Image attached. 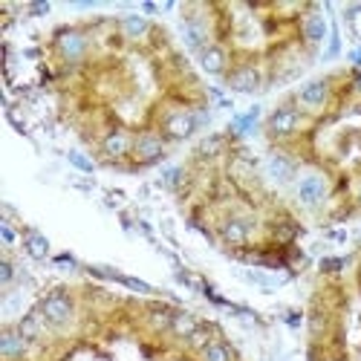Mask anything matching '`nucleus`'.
<instances>
[{"label": "nucleus", "mask_w": 361, "mask_h": 361, "mask_svg": "<svg viewBox=\"0 0 361 361\" xmlns=\"http://www.w3.org/2000/svg\"><path fill=\"white\" fill-rule=\"evenodd\" d=\"M197 130H200V118H197L194 110L176 107V110H168V113L162 116V136L171 139V142H185V139H191Z\"/></svg>", "instance_id": "obj_5"}, {"label": "nucleus", "mask_w": 361, "mask_h": 361, "mask_svg": "<svg viewBox=\"0 0 361 361\" xmlns=\"http://www.w3.org/2000/svg\"><path fill=\"white\" fill-rule=\"evenodd\" d=\"M52 47H55L58 58H61L64 64H70V67L81 64L84 58H87V52H90L87 35L81 32V29H75V26H61V29H58Z\"/></svg>", "instance_id": "obj_2"}, {"label": "nucleus", "mask_w": 361, "mask_h": 361, "mask_svg": "<svg viewBox=\"0 0 361 361\" xmlns=\"http://www.w3.org/2000/svg\"><path fill=\"white\" fill-rule=\"evenodd\" d=\"M122 32L130 38V41H139V38H145L147 32H150V23L142 18V15H128V18H122Z\"/></svg>", "instance_id": "obj_19"}, {"label": "nucleus", "mask_w": 361, "mask_h": 361, "mask_svg": "<svg viewBox=\"0 0 361 361\" xmlns=\"http://www.w3.org/2000/svg\"><path fill=\"white\" fill-rule=\"evenodd\" d=\"M185 179H188V171H185L183 165H168V168L162 171V185L171 188V191H179V188H183Z\"/></svg>", "instance_id": "obj_22"}, {"label": "nucleus", "mask_w": 361, "mask_h": 361, "mask_svg": "<svg viewBox=\"0 0 361 361\" xmlns=\"http://www.w3.org/2000/svg\"><path fill=\"white\" fill-rule=\"evenodd\" d=\"M298 234H300V226L292 223V220H281V223L275 226V240H278V243H292Z\"/></svg>", "instance_id": "obj_26"}, {"label": "nucleus", "mask_w": 361, "mask_h": 361, "mask_svg": "<svg viewBox=\"0 0 361 361\" xmlns=\"http://www.w3.org/2000/svg\"><path fill=\"white\" fill-rule=\"evenodd\" d=\"M197 58H200V67H202L208 75H223V78H226V73L231 70V67H228V52H226V47H220V44H208Z\"/></svg>", "instance_id": "obj_11"}, {"label": "nucleus", "mask_w": 361, "mask_h": 361, "mask_svg": "<svg viewBox=\"0 0 361 361\" xmlns=\"http://www.w3.org/2000/svg\"><path fill=\"white\" fill-rule=\"evenodd\" d=\"M226 139L223 136H205L200 145H197V150H194V154L200 157V159H214V157H220L223 154V145Z\"/></svg>", "instance_id": "obj_21"}, {"label": "nucleus", "mask_w": 361, "mask_h": 361, "mask_svg": "<svg viewBox=\"0 0 361 361\" xmlns=\"http://www.w3.org/2000/svg\"><path fill=\"white\" fill-rule=\"evenodd\" d=\"M99 150H102V157L110 159V162H122L133 154V136L125 130V128H116L110 130L102 142H99Z\"/></svg>", "instance_id": "obj_10"}, {"label": "nucleus", "mask_w": 361, "mask_h": 361, "mask_svg": "<svg viewBox=\"0 0 361 361\" xmlns=\"http://www.w3.org/2000/svg\"><path fill=\"white\" fill-rule=\"evenodd\" d=\"M326 18L318 12V9H310L304 15V20H300V32H304V41L307 44H321L326 38Z\"/></svg>", "instance_id": "obj_15"}, {"label": "nucleus", "mask_w": 361, "mask_h": 361, "mask_svg": "<svg viewBox=\"0 0 361 361\" xmlns=\"http://www.w3.org/2000/svg\"><path fill=\"white\" fill-rule=\"evenodd\" d=\"M171 321H173V310H168V307H154L147 312L150 329H168L171 333Z\"/></svg>", "instance_id": "obj_23"}, {"label": "nucleus", "mask_w": 361, "mask_h": 361, "mask_svg": "<svg viewBox=\"0 0 361 361\" xmlns=\"http://www.w3.org/2000/svg\"><path fill=\"white\" fill-rule=\"evenodd\" d=\"M55 263H58V266H70V269L75 266V260H73L70 255H61V257H55Z\"/></svg>", "instance_id": "obj_33"}, {"label": "nucleus", "mask_w": 361, "mask_h": 361, "mask_svg": "<svg viewBox=\"0 0 361 361\" xmlns=\"http://www.w3.org/2000/svg\"><path fill=\"white\" fill-rule=\"evenodd\" d=\"M329 194V183H326V176L318 173V171H307V173H300L295 179V197L300 205H307V208H318Z\"/></svg>", "instance_id": "obj_6"}, {"label": "nucleus", "mask_w": 361, "mask_h": 361, "mask_svg": "<svg viewBox=\"0 0 361 361\" xmlns=\"http://www.w3.org/2000/svg\"><path fill=\"white\" fill-rule=\"evenodd\" d=\"M217 231H220V240H223L226 246L243 249V246L252 243V237H255V223L249 217H243V214H231V217H226L220 223Z\"/></svg>", "instance_id": "obj_8"}, {"label": "nucleus", "mask_w": 361, "mask_h": 361, "mask_svg": "<svg viewBox=\"0 0 361 361\" xmlns=\"http://www.w3.org/2000/svg\"><path fill=\"white\" fill-rule=\"evenodd\" d=\"M300 125H304V110H300L295 104V99H292V102L278 104L272 113H269L266 133L272 136V139H289V136H295L300 130Z\"/></svg>", "instance_id": "obj_1"}, {"label": "nucleus", "mask_w": 361, "mask_h": 361, "mask_svg": "<svg viewBox=\"0 0 361 361\" xmlns=\"http://www.w3.org/2000/svg\"><path fill=\"white\" fill-rule=\"evenodd\" d=\"M255 128H257V107L249 110V113H243V116H237L234 122H231V133H234V136H246V133H252Z\"/></svg>", "instance_id": "obj_24"}, {"label": "nucleus", "mask_w": 361, "mask_h": 361, "mask_svg": "<svg viewBox=\"0 0 361 361\" xmlns=\"http://www.w3.org/2000/svg\"><path fill=\"white\" fill-rule=\"evenodd\" d=\"M197 326H200V321L191 312L179 310V312H173V321H171V336L179 338V341H188L197 333Z\"/></svg>", "instance_id": "obj_17"}, {"label": "nucleus", "mask_w": 361, "mask_h": 361, "mask_svg": "<svg viewBox=\"0 0 361 361\" xmlns=\"http://www.w3.org/2000/svg\"><path fill=\"white\" fill-rule=\"evenodd\" d=\"M41 315L47 318L49 326H67L75 315V300L64 292V289H52L41 298V304H38Z\"/></svg>", "instance_id": "obj_3"}, {"label": "nucleus", "mask_w": 361, "mask_h": 361, "mask_svg": "<svg viewBox=\"0 0 361 361\" xmlns=\"http://www.w3.org/2000/svg\"><path fill=\"white\" fill-rule=\"evenodd\" d=\"M344 266V260L341 257H326V260H321V272H338V269Z\"/></svg>", "instance_id": "obj_32"}, {"label": "nucleus", "mask_w": 361, "mask_h": 361, "mask_svg": "<svg viewBox=\"0 0 361 361\" xmlns=\"http://www.w3.org/2000/svg\"><path fill=\"white\" fill-rule=\"evenodd\" d=\"M200 361H234V350L226 341L214 338L205 350H200Z\"/></svg>", "instance_id": "obj_20"}, {"label": "nucleus", "mask_w": 361, "mask_h": 361, "mask_svg": "<svg viewBox=\"0 0 361 361\" xmlns=\"http://www.w3.org/2000/svg\"><path fill=\"white\" fill-rule=\"evenodd\" d=\"M23 249H26V255L32 257V260H47L49 257V240L41 234V231H29L26 237H23Z\"/></svg>", "instance_id": "obj_18"}, {"label": "nucleus", "mask_w": 361, "mask_h": 361, "mask_svg": "<svg viewBox=\"0 0 361 361\" xmlns=\"http://www.w3.org/2000/svg\"><path fill=\"white\" fill-rule=\"evenodd\" d=\"M266 168H269V176H272L278 185H286V183H292V179H298V162L286 154H272Z\"/></svg>", "instance_id": "obj_14"}, {"label": "nucleus", "mask_w": 361, "mask_h": 361, "mask_svg": "<svg viewBox=\"0 0 361 361\" xmlns=\"http://www.w3.org/2000/svg\"><path fill=\"white\" fill-rule=\"evenodd\" d=\"M358 200H361V188H358Z\"/></svg>", "instance_id": "obj_36"}, {"label": "nucleus", "mask_w": 361, "mask_h": 361, "mask_svg": "<svg viewBox=\"0 0 361 361\" xmlns=\"http://www.w3.org/2000/svg\"><path fill=\"white\" fill-rule=\"evenodd\" d=\"M350 61H353V64H361V49H353V52H350Z\"/></svg>", "instance_id": "obj_35"}, {"label": "nucleus", "mask_w": 361, "mask_h": 361, "mask_svg": "<svg viewBox=\"0 0 361 361\" xmlns=\"http://www.w3.org/2000/svg\"><path fill=\"white\" fill-rule=\"evenodd\" d=\"M12 281H15V263L4 257L0 260V286H12Z\"/></svg>", "instance_id": "obj_28"}, {"label": "nucleus", "mask_w": 361, "mask_h": 361, "mask_svg": "<svg viewBox=\"0 0 361 361\" xmlns=\"http://www.w3.org/2000/svg\"><path fill=\"white\" fill-rule=\"evenodd\" d=\"M165 150H168V139L157 130H142L133 136V154L130 159L136 165H157L165 159Z\"/></svg>", "instance_id": "obj_4"}, {"label": "nucleus", "mask_w": 361, "mask_h": 361, "mask_svg": "<svg viewBox=\"0 0 361 361\" xmlns=\"http://www.w3.org/2000/svg\"><path fill=\"white\" fill-rule=\"evenodd\" d=\"M353 90H355V93L361 96V70H358V73L353 75Z\"/></svg>", "instance_id": "obj_34"}, {"label": "nucleus", "mask_w": 361, "mask_h": 361, "mask_svg": "<svg viewBox=\"0 0 361 361\" xmlns=\"http://www.w3.org/2000/svg\"><path fill=\"white\" fill-rule=\"evenodd\" d=\"M183 38H185V47H188L191 52L200 55V52L208 47V23L185 12V20H183Z\"/></svg>", "instance_id": "obj_12"}, {"label": "nucleus", "mask_w": 361, "mask_h": 361, "mask_svg": "<svg viewBox=\"0 0 361 361\" xmlns=\"http://www.w3.org/2000/svg\"><path fill=\"white\" fill-rule=\"evenodd\" d=\"M212 341H214V329H212V326H205V324H200V326H197V333H194L185 344H188L194 353H200V350H205Z\"/></svg>", "instance_id": "obj_25"}, {"label": "nucleus", "mask_w": 361, "mask_h": 361, "mask_svg": "<svg viewBox=\"0 0 361 361\" xmlns=\"http://www.w3.org/2000/svg\"><path fill=\"white\" fill-rule=\"evenodd\" d=\"M118 283H125V286H130L133 292H142V295H150V292H154V289H150L145 281H136V278H128V275L118 278Z\"/></svg>", "instance_id": "obj_30"}, {"label": "nucleus", "mask_w": 361, "mask_h": 361, "mask_svg": "<svg viewBox=\"0 0 361 361\" xmlns=\"http://www.w3.org/2000/svg\"><path fill=\"white\" fill-rule=\"evenodd\" d=\"M226 87L231 90V93L252 96L263 87V70L255 67V64H237L226 73Z\"/></svg>", "instance_id": "obj_9"}, {"label": "nucleus", "mask_w": 361, "mask_h": 361, "mask_svg": "<svg viewBox=\"0 0 361 361\" xmlns=\"http://www.w3.org/2000/svg\"><path fill=\"white\" fill-rule=\"evenodd\" d=\"M329 96H333V87H329V78H310L298 87L295 93V104L304 110V113H315L324 110Z\"/></svg>", "instance_id": "obj_7"}, {"label": "nucleus", "mask_w": 361, "mask_h": 361, "mask_svg": "<svg viewBox=\"0 0 361 361\" xmlns=\"http://www.w3.org/2000/svg\"><path fill=\"white\" fill-rule=\"evenodd\" d=\"M0 237H4V246H15V243H18V231L12 228L9 220L0 223Z\"/></svg>", "instance_id": "obj_29"}, {"label": "nucleus", "mask_w": 361, "mask_h": 361, "mask_svg": "<svg viewBox=\"0 0 361 361\" xmlns=\"http://www.w3.org/2000/svg\"><path fill=\"white\" fill-rule=\"evenodd\" d=\"M26 353H29V341L18 333V326H6L0 333V355H4V361H20Z\"/></svg>", "instance_id": "obj_13"}, {"label": "nucleus", "mask_w": 361, "mask_h": 361, "mask_svg": "<svg viewBox=\"0 0 361 361\" xmlns=\"http://www.w3.org/2000/svg\"><path fill=\"white\" fill-rule=\"evenodd\" d=\"M324 326H326V324H324V315H321V312H312V315H310V333H312V338H318V336L324 333Z\"/></svg>", "instance_id": "obj_31"}, {"label": "nucleus", "mask_w": 361, "mask_h": 361, "mask_svg": "<svg viewBox=\"0 0 361 361\" xmlns=\"http://www.w3.org/2000/svg\"><path fill=\"white\" fill-rule=\"evenodd\" d=\"M67 159H70V165H73V168H78L81 173H93V171H96L93 159H90L87 154H81V150H70Z\"/></svg>", "instance_id": "obj_27"}, {"label": "nucleus", "mask_w": 361, "mask_h": 361, "mask_svg": "<svg viewBox=\"0 0 361 361\" xmlns=\"http://www.w3.org/2000/svg\"><path fill=\"white\" fill-rule=\"evenodd\" d=\"M47 326H49V324H47V318H44V315H41V310L35 307L29 315H23V318H20L18 333H20L29 344H32V341H41V338H44V329H47Z\"/></svg>", "instance_id": "obj_16"}]
</instances>
